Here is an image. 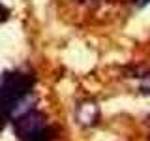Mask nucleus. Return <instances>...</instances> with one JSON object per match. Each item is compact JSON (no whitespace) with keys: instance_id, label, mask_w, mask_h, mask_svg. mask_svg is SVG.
Wrapping results in <instances>:
<instances>
[{"instance_id":"nucleus-1","label":"nucleus","mask_w":150,"mask_h":141,"mask_svg":"<svg viewBox=\"0 0 150 141\" xmlns=\"http://www.w3.org/2000/svg\"><path fill=\"white\" fill-rule=\"evenodd\" d=\"M32 88H34V77L30 73L13 70L0 75V122L15 119L17 115L26 111L23 109V103L28 100Z\"/></svg>"},{"instance_id":"nucleus-2","label":"nucleus","mask_w":150,"mask_h":141,"mask_svg":"<svg viewBox=\"0 0 150 141\" xmlns=\"http://www.w3.org/2000/svg\"><path fill=\"white\" fill-rule=\"evenodd\" d=\"M45 117L41 115L40 111L36 109H26L25 113H21V115H17L15 119H13V130H15V134L19 135L21 139H26L30 137L32 134H36L38 130L45 128Z\"/></svg>"},{"instance_id":"nucleus-3","label":"nucleus","mask_w":150,"mask_h":141,"mask_svg":"<svg viewBox=\"0 0 150 141\" xmlns=\"http://www.w3.org/2000/svg\"><path fill=\"white\" fill-rule=\"evenodd\" d=\"M98 115H100V111H98L96 103H81V105L77 107V119L84 126L94 124L96 119H98Z\"/></svg>"},{"instance_id":"nucleus-4","label":"nucleus","mask_w":150,"mask_h":141,"mask_svg":"<svg viewBox=\"0 0 150 141\" xmlns=\"http://www.w3.org/2000/svg\"><path fill=\"white\" fill-rule=\"evenodd\" d=\"M51 139H53V132L45 126V128L38 130L36 134H32L30 137H26V139H23V141H51Z\"/></svg>"},{"instance_id":"nucleus-5","label":"nucleus","mask_w":150,"mask_h":141,"mask_svg":"<svg viewBox=\"0 0 150 141\" xmlns=\"http://www.w3.org/2000/svg\"><path fill=\"white\" fill-rule=\"evenodd\" d=\"M141 88H143L144 92H150V73H148V75H144L143 83H141Z\"/></svg>"},{"instance_id":"nucleus-6","label":"nucleus","mask_w":150,"mask_h":141,"mask_svg":"<svg viewBox=\"0 0 150 141\" xmlns=\"http://www.w3.org/2000/svg\"><path fill=\"white\" fill-rule=\"evenodd\" d=\"M8 17H9V11H8V8L4 6V4H0V23H2V21H6Z\"/></svg>"},{"instance_id":"nucleus-7","label":"nucleus","mask_w":150,"mask_h":141,"mask_svg":"<svg viewBox=\"0 0 150 141\" xmlns=\"http://www.w3.org/2000/svg\"><path fill=\"white\" fill-rule=\"evenodd\" d=\"M133 2H135V6H137V8H144L150 0H133Z\"/></svg>"},{"instance_id":"nucleus-8","label":"nucleus","mask_w":150,"mask_h":141,"mask_svg":"<svg viewBox=\"0 0 150 141\" xmlns=\"http://www.w3.org/2000/svg\"><path fill=\"white\" fill-rule=\"evenodd\" d=\"M79 2H96V0H79Z\"/></svg>"}]
</instances>
